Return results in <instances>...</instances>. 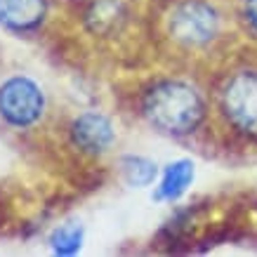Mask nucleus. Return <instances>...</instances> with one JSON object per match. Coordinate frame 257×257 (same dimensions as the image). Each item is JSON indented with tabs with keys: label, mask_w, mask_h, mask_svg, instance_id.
<instances>
[{
	"label": "nucleus",
	"mask_w": 257,
	"mask_h": 257,
	"mask_svg": "<svg viewBox=\"0 0 257 257\" xmlns=\"http://www.w3.org/2000/svg\"><path fill=\"white\" fill-rule=\"evenodd\" d=\"M43 87L29 76H10L0 83V118L15 130H26L45 116Z\"/></svg>",
	"instance_id": "20e7f679"
},
{
	"label": "nucleus",
	"mask_w": 257,
	"mask_h": 257,
	"mask_svg": "<svg viewBox=\"0 0 257 257\" xmlns=\"http://www.w3.org/2000/svg\"><path fill=\"white\" fill-rule=\"evenodd\" d=\"M194 177H196L194 161H189V158L172 161L163 170V175H161V182H158L156 191H154V198L161 203L179 201L182 196L187 194V189L191 187Z\"/></svg>",
	"instance_id": "6e6552de"
},
{
	"label": "nucleus",
	"mask_w": 257,
	"mask_h": 257,
	"mask_svg": "<svg viewBox=\"0 0 257 257\" xmlns=\"http://www.w3.org/2000/svg\"><path fill=\"white\" fill-rule=\"evenodd\" d=\"M165 31L182 50H205L222 33V12L212 0H175L165 15Z\"/></svg>",
	"instance_id": "f03ea898"
},
{
	"label": "nucleus",
	"mask_w": 257,
	"mask_h": 257,
	"mask_svg": "<svg viewBox=\"0 0 257 257\" xmlns=\"http://www.w3.org/2000/svg\"><path fill=\"white\" fill-rule=\"evenodd\" d=\"M69 135L73 147L87 156H99L104 151H109L116 142V127L111 123V118L104 116L101 111L78 113L71 123Z\"/></svg>",
	"instance_id": "39448f33"
},
{
	"label": "nucleus",
	"mask_w": 257,
	"mask_h": 257,
	"mask_svg": "<svg viewBox=\"0 0 257 257\" xmlns=\"http://www.w3.org/2000/svg\"><path fill=\"white\" fill-rule=\"evenodd\" d=\"M217 109L234 133L257 140V66L236 69L222 80Z\"/></svg>",
	"instance_id": "7ed1b4c3"
},
{
	"label": "nucleus",
	"mask_w": 257,
	"mask_h": 257,
	"mask_svg": "<svg viewBox=\"0 0 257 257\" xmlns=\"http://www.w3.org/2000/svg\"><path fill=\"white\" fill-rule=\"evenodd\" d=\"M83 236H85V229L78 224V222H69V224L55 229V234L50 236V245H52V252L55 255H76L83 245Z\"/></svg>",
	"instance_id": "9d476101"
},
{
	"label": "nucleus",
	"mask_w": 257,
	"mask_h": 257,
	"mask_svg": "<svg viewBox=\"0 0 257 257\" xmlns=\"http://www.w3.org/2000/svg\"><path fill=\"white\" fill-rule=\"evenodd\" d=\"M238 15H241V22L245 26V31L257 38V0H241Z\"/></svg>",
	"instance_id": "9b49d317"
},
{
	"label": "nucleus",
	"mask_w": 257,
	"mask_h": 257,
	"mask_svg": "<svg viewBox=\"0 0 257 257\" xmlns=\"http://www.w3.org/2000/svg\"><path fill=\"white\" fill-rule=\"evenodd\" d=\"M50 0H0V26L12 33H31L45 22Z\"/></svg>",
	"instance_id": "423d86ee"
},
{
	"label": "nucleus",
	"mask_w": 257,
	"mask_h": 257,
	"mask_svg": "<svg viewBox=\"0 0 257 257\" xmlns=\"http://www.w3.org/2000/svg\"><path fill=\"white\" fill-rule=\"evenodd\" d=\"M127 19V5L125 0H90L85 10L87 29L97 36H111L116 33Z\"/></svg>",
	"instance_id": "0eeeda50"
},
{
	"label": "nucleus",
	"mask_w": 257,
	"mask_h": 257,
	"mask_svg": "<svg viewBox=\"0 0 257 257\" xmlns=\"http://www.w3.org/2000/svg\"><path fill=\"white\" fill-rule=\"evenodd\" d=\"M120 172H123V179L127 182V187L144 189L156 182L158 165L144 156H125L120 161Z\"/></svg>",
	"instance_id": "1a4fd4ad"
},
{
	"label": "nucleus",
	"mask_w": 257,
	"mask_h": 257,
	"mask_svg": "<svg viewBox=\"0 0 257 257\" xmlns=\"http://www.w3.org/2000/svg\"><path fill=\"white\" fill-rule=\"evenodd\" d=\"M142 116L165 137L196 133L208 113V101L194 83L182 78L156 80L142 92Z\"/></svg>",
	"instance_id": "f257e3e1"
}]
</instances>
